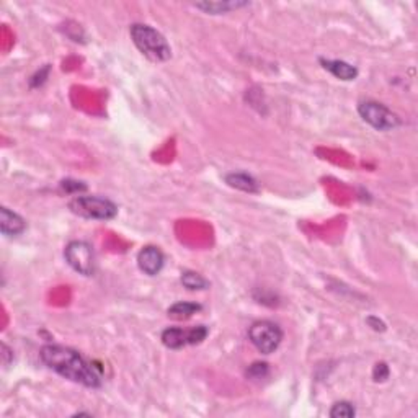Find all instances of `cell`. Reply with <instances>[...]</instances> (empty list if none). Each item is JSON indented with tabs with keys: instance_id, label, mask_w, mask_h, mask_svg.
Here are the masks:
<instances>
[{
	"instance_id": "cell-1",
	"label": "cell",
	"mask_w": 418,
	"mask_h": 418,
	"mask_svg": "<svg viewBox=\"0 0 418 418\" xmlns=\"http://www.w3.org/2000/svg\"><path fill=\"white\" fill-rule=\"evenodd\" d=\"M39 358L47 368L58 373L59 376L69 381L77 382V384L97 389L102 386L103 376L102 369L91 361L85 360L74 348L64 345H45L39 350Z\"/></svg>"
},
{
	"instance_id": "cell-2",
	"label": "cell",
	"mask_w": 418,
	"mask_h": 418,
	"mask_svg": "<svg viewBox=\"0 0 418 418\" xmlns=\"http://www.w3.org/2000/svg\"><path fill=\"white\" fill-rule=\"evenodd\" d=\"M129 33L138 50L152 63H165L172 58V47L168 41L151 25L134 23L131 25Z\"/></svg>"
},
{
	"instance_id": "cell-3",
	"label": "cell",
	"mask_w": 418,
	"mask_h": 418,
	"mask_svg": "<svg viewBox=\"0 0 418 418\" xmlns=\"http://www.w3.org/2000/svg\"><path fill=\"white\" fill-rule=\"evenodd\" d=\"M69 209L72 214L94 221H111L118 214V206L111 199L97 195L76 196L69 201Z\"/></svg>"
},
{
	"instance_id": "cell-4",
	"label": "cell",
	"mask_w": 418,
	"mask_h": 418,
	"mask_svg": "<svg viewBox=\"0 0 418 418\" xmlns=\"http://www.w3.org/2000/svg\"><path fill=\"white\" fill-rule=\"evenodd\" d=\"M64 258L74 272L82 276H94L97 272V256L94 247L85 241H72L64 248Z\"/></svg>"
},
{
	"instance_id": "cell-5",
	"label": "cell",
	"mask_w": 418,
	"mask_h": 418,
	"mask_svg": "<svg viewBox=\"0 0 418 418\" xmlns=\"http://www.w3.org/2000/svg\"><path fill=\"white\" fill-rule=\"evenodd\" d=\"M248 340L261 355H272L281 345L283 330L272 320H258L248 329Z\"/></svg>"
},
{
	"instance_id": "cell-6",
	"label": "cell",
	"mask_w": 418,
	"mask_h": 418,
	"mask_svg": "<svg viewBox=\"0 0 418 418\" xmlns=\"http://www.w3.org/2000/svg\"><path fill=\"white\" fill-rule=\"evenodd\" d=\"M358 113L361 120L376 131H392L400 126V118L389 110L386 104L374 102V100H363L358 104Z\"/></svg>"
},
{
	"instance_id": "cell-7",
	"label": "cell",
	"mask_w": 418,
	"mask_h": 418,
	"mask_svg": "<svg viewBox=\"0 0 418 418\" xmlns=\"http://www.w3.org/2000/svg\"><path fill=\"white\" fill-rule=\"evenodd\" d=\"M209 333V329L206 325H196L191 329H182V327H168L162 332L164 346L170 348V350H180L183 346L188 345H199L204 342Z\"/></svg>"
},
{
	"instance_id": "cell-8",
	"label": "cell",
	"mask_w": 418,
	"mask_h": 418,
	"mask_svg": "<svg viewBox=\"0 0 418 418\" xmlns=\"http://www.w3.org/2000/svg\"><path fill=\"white\" fill-rule=\"evenodd\" d=\"M165 255L159 247L147 245L138 254V267L147 276H157L164 270Z\"/></svg>"
},
{
	"instance_id": "cell-9",
	"label": "cell",
	"mask_w": 418,
	"mask_h": 418,
	"mask_svg": "<svg viewBox=\"0 0 418 418\" xmlns=\"http://www.w3.org/2000/svg\"><path fill=\"white\" fill-rule=\"evenodd\" d=\"M26 229V221L21 217L19 212L12 211L3 206L0 209V230L7 237H16L21 235Z\"/></svg>"
},
{
	"instance_id": "cell-10",
	"label": "cell",
	"mask_w": 418,
	"mask_h": 418,
	"mask_svg": "<svg viewBox=\"0 0 418 418\" xmlns=\"http://www.w3.org/2000/svg\"><path fill=\"white\" fill-rule=\"evenodd\" d=\"M319 63L322 64V67L325 71H329L335 78H340L343 82H351L358 77V69L355 65L346 63V60H340V59H324L320 58Z\"/></svg>"
},
{
	"instance_id": "cell-11",
	"label": "cell",
	"mask_w": 418,
	"mask_h": 418,
	"mask_svg": "<svg viewBox=\"0 0 418 418\" xmlns=\"http://www.w3.org/2000/svg\"><path fill=\"white\" fill-rule=\"evenodd\" d=\"M226 183L235 190L245 191V193H256L260 190L258 182L245 172H232L226 175Z\"/></svg>"
},
{
	"instance_id": "cell-12",
	"label": "cell",
	"mask_w": 418,
	"mask_h": 418,
	"mask_svg": "<svg viewBox=\"0 0 418 418\" xmlns=\"http://www.w3.org/2000/svg\"><path fill=\"white\" fill-rule=\"evenodd\" d=\"M201 309H203L201 304L180 300V302H175L173 306H170L167 314L168 317H172V319L175 320H188L190 317H193L195 314H198Z\"/></svg>"
},
{
	"instance_id": "cell-13",
	"label": "cell",
	"mask_w": 418,
	"mask_h": 418,
	"mask_svg": "<svg viewBox=\"0 0 418 418\" xmlns=\"http://www.w3.org/2000/svg\"><path fill=\"white\" fill-rule=\"evenodd\" d=\"M248 2H203L195 3L196 8L203 10L208 15H221V13H228L230 10H237V8L247 7Z\"/></svg>"
},
{
	"instance_id": "cell-14",
	"label": "cell",
	"mask_w": 418,
	"mask_h": 418,
	"mask_svg": "<svg viewBox=\"0 0 418 418\" xmlns=\"http://www.w3.org/2000/svg\"><path fill=\"white\" fill-rule=\"evenodd\" d=\"M180 281H182V285L190 291H203L209 287V283L206 278L201 276L199 273L191 272V270H186V272L182 273Z\"/></svg>"
},
{
	"instance_id": "cell-15",
	"label": "cell",
	"mask_w": 418,
	"mask_h": 418,
	"mask_svg": "<svg viewBox=\"0 0 418 418\" xmlns=\"http://www.w3.org/2000/svg\"><path fill=\"white\" fill-rule=\"evenodd\" d=\"M329 415L332 418H353L356 415V408L353 407L351 402H346V400H340V402H335L332 405Z\"/></svg>"
},
{
	"instance_id": "cell-16",
	"label": "cell",
	"mask_w": 418,
	"mask_h": 418,
	"mask_svg": "<svg viewBox=\"0 0 418 418\" xmlns=\"http://www.w3.org/2000/svg\"><path fill=\"white\" fill-rule=\"evenodd\" d=\"M268 364L267 363H261V361H256V363L250 364L247 369V377L250 379H261V377H267L268 376Z\"/></svg>"
},
{
	"instance_id": "cell-17",
	"label": "cell",
	"mask_w": 418,
	"mask_h": 418,
	"mask_svg": "<svg viewBox=\"0 0 418 418\" xmlns=\"http://www.w3.org/2000/svg\"><path fill=\"white\" fill-rule=\"evenodd\" d=\"M60 188H63L65 193L72 195V193H84L87 191V185L84 182H77V180H64L60 183Z\"/></svg>"
},
{
	"instance_id": "cell-18",
	"label": "cell",
	"mask_w": 418,
	"mask_h": 418,
	"mask_svg": "<svg viewBox=\"0 0 418 418\" xmlns=\"http://www.w3.org/2000/svg\"><path fill=\"white\" fill-rule=\"evenodd\" d=\"M389 366L386 363H376L373 368V379L374 382H384L389 377Z\"/></svg>"
},
{
	"instance_id": "cell-19",
	"label": "cell",
	"mask_w": 418,
	"mask_h": 418,
	"mask_svg": "<svg viewBox=\"0 0 418 418\" xmlns=\"http://www.w3.org/2000/svg\"><path fill=\"white\" fill-rule=\"evenodd\" d=\"M368 324L371 325L373 329L376 330V332H379V330H381V332H384V330H386V324H384V322L379 320L377 317H369V319H368Z\"/></svg>"
}]
</instances>
